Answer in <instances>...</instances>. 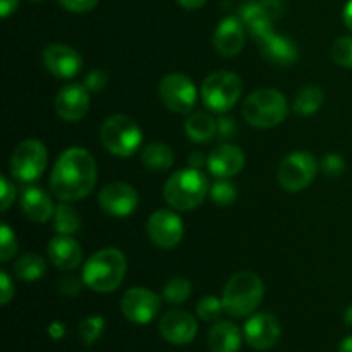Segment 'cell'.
<instances>
[{"label": "cell", "instance_id": "30", "mask_svg": "<svg viewBox=\"0 0 352 352\" xmlns=\"http://www.w3.org/2000/svg\"><path fill=\"white\" fill-rule=\"evenodd\" d=\"M191 284L189 280L182 277H175L172 280L167 282V285L164 287V298L167 299L172 305H181V302L188 301V298L191 296Z\"/></svg>", "mask_w": 352, "mask_h": 352}, {"label": "cell", "instance_id": "50", "mask_svg": "<svg viewBox=\"0 0 352 352\" xmlns=\"http://www.w3.org/2000/svg\"><path fill=\"white\" fill-rule=\"evenodd\" d=\"M31 2H43V0H31Z\"/></svg>", "mask_w": 352, "mask_h": 352}, {"label": "cell", "instance_id": "14", "mask_svg": "<svg viewBox=\"0 0 352 352\" xmlns=\"http://www.w3.org/2000/svg\"><path fill=\"white\" fill-rule=\"evenodd\" d=\"M98 201L103 212L117 219H124L138 208L140 196L133 186L126 182H112L100 191Z\"/></svg>", "mask_w": 352, "mask_h": 352}, {"label": "cell", "instance_id": "20", "mask_svg": "<svg viewBox=\"0 0 352 352\" xmlns=\"http://www.w3.org/2000/svg\"><path fill=\"white\" fill-rule=\"evenodd\" d=\"M244 153L241 148L234 146V144H222V146L215 148L212 153L208 155V170L213 175L220 179L232 177V175L239 174L244 167Z\"/></svg>", "mask_w": 352, "mask_h": 352}, {"label": "cell", "instance_id": "17", "mask_svg": "<svg viewBox=\"0 0 352 352\" xmlns=\"http://www.w3.org/2000/svg\"><path fill=\"white\" fill-rule=\"evenodd\" d=\"M160 333L167 342L175 344V346H186L195 340L196 333H198V323L188 311L172 309L162 316Z\"/></svg>", "mask_w": 352, "mask_h": 352}, {"label": "cell", "instance_id": "3", "mask_svg": "<svg viewBox=\"0 0 352 352\" xmlns=\"http://www.w3.org/2000/svg\"><path fill=\"white\" fill-rule=\"evenodd\" d=\"M263 280L256 274L239 272L227 282L226 289H223V309L227 315L243 318V316L256 311V308L263 301Z\"/></svg>", "mask_w": 352, "mask_h": 352}, {"label": "cell", "instance_id": "36", "mask_svg": "<svg viewBox=\"0 0 352 352\" xmlns=\"http://www.w3.org/2000/svg\"><path fill=\"white\" fill-rule=\"evenodd\" d=\"M344 170H346V164H344V160L339 155H327V157L323 158V172H325L327 175L339 177Z\"/></svg>", "mask_w": 352, "mask_h": 352}, {"label": "cell", "instance_id": "5", "mask_svg": "<svg viewBox=\"0 0 352 352\" xmlns=\"http://www.w3.org/2000/svg\"><path fill=\"white\" fill-rule=\"evenodd\" d=\"M289 112L287 100L277 89H256L246 98L243 105V117L248 124L260 129L278 126Z\"/></svg>", "mask_w": 352, "mask_h": 352}, {"label": "cell", "instance_id": "23", "mask_svg": "<svg viewBox=\"0 0 352 352\" xmlns=\"http://www.w3.org/2000/svg\"><path fill=\"white\" fill-rule=\"evenodd\" d=\"M21 208L33 222H47L54 217V203L40 188H26L21 192Z\"/></svg>", "mask_w": 352, "mask_h": 352}, {"label": "cell", "instance_id": "32", "mask_svg": "<svg viewBox=\"0 0 352 352\" xmlns=\"http://www.w3.org/2000/svg\"><path fill=\"white\" fill-rule=\"evenodd\" d=\"M222 311H226L222 299L215 298V296H205L199 299L198 306H196V313L203 322H215L220 318Z\"/></svg>", "mask_w": 352, "mask_h": 352}, {"label": "cell", "instance_id": "38", "mask_svg": "<svg viewBox=\"0 0 352 352\" xmlns=\"http://www.w3.org/2000/svg\"><path fill=\"white\" fill-rule=\"evenodd\" d=\"M58 3L71 12H89L95 9L98 0H58Z\"/></svg>", "mask_w": 352, "mask_h": 352}, {"label": "cell", "instance_id": "39", "mask_svg": "<svg viewBox=\"0 0 352 352\" xmlns=\"http://www.w3.org/2000/svg\"><path fill=\"white\" fill-rule=\"evenodd\" d=\"M82 284H85L82 278L79 280V278H76L74 275H67V277H64L60 282H58V291H60L64 296H76L79 291H81Z\"/></svg>", "mask_w": 352, "mask_h": 352}, {"label": "cell", "instance_id": "29", "mask_svg": "<svg viewBox=\"0 0 352 352\" xmlns=\"http://www.w3.org/2000/svg\"><path fill=\"white\" fill-rule=\"evenodd\" d=\"M45 268H47L45 261L34 253L23 254V256L14 261V274L21 280H36L45 274Z\"/></svg>", "mask_w": 352, "mask_h": 352}, {"label": "cell", "instance_id": "25", "mask_svg": "<svg viewBox=\"0 0 352 352\" xmlns=\"http://www.w3.org/2000/svg\"><path fill=\"white\" fill-rule=\"evenodd\" d=\"M184 127L189 140L196 141V143H205V141H210L217 136V122L208 113H191L186 120Z\"/></svg>", "mask_w": 352, "mask_h": 352}, {"label": "cell", "instance_id": "24", "mask_svg": "<svg viewBox=\"0 0 352 352\" xmlns=\"http://www.w3.org/2000/svg\"><path fill=\"white\" fill-rule=\"evenodd\" d=\"M243 333L232 322H217L208 333V347L212 352H239Z\"/></svg>", "mask_w": 352, "mask_h": 352}, {"label": "cell", "instance_id": "31", "mask_svg": "<svg viewBox=\"0 0 352 352\" xmlns=\"http://www.w3.org/2000/svg\"><path fill=\"white\" fill-rule=\"evenodd\" d=\"M330 57L340 67H352V36H340L330 47Z\"/></svg>", "mask_w": 352, "mask_h": 352}, {"label": "cell", "instance_id": "49", "mask_svg": "<svg viewBox=\"0 0 352 352\" xmlns=\"http://www.w3.org/2000/svg\"><path fill=\"white\" fill-rule=\"evenodd\" d=\"M344 322H346V325L349 327V329H352V305L346 309V313H344Z\"/></svg>", "mask_w": 352, "mask_h": 352}, {"label": "cell", "instance_id": "16", "mask_svg": "<svg viewBox=\"0 0 352 352\" xmlns=\"http://www.w3.org/2000/svg\"><path fill=\"white\" fill-rule=\"evenodd\" d=\"M55 112L67 122H78L88 113L89 93L82 85H67L55 96Z\"/></svg>", "mask_w": 352, "mask_h": 352}, {"label": "cell", "instance_id": "4", "mask_svg": "<svg viewBox=\"0 0 352 352\" xmlns=\"http://www.w3.org/2000/svg\"><path fill=\"white\" fill-rule=\"evenodd\" d=\"M208 181L198 168H182L167 179L164 186V198L179 212H189L205 199Z\"/></svg>", "mask_w": 352, "mask_h": 352}, {"label": "cell", "instance_id": "45", "mask_svg": "<svg viewBox=\"0 0 352 352\" xmlns=\"http://www.w3.org/2000/svg\"><path fill=\"white\" fill-rule=\"evenodd\" d=\"M205 162H208V158H205V155L199 153V151H195V153L189 155V164H191L192 168H199Z\"/></svg>", "mask_w": 352, "mask_h": 352}, {"label": "cell", "instance_id": "35", "mask_svg": "<svg viewBox=\"0 0 352 352\" xmlns=\"http://www.w3.org/2000/svg\"><path fill=\"white\" fill-rule=\"evenodd\" d=\"M0 243H2L0 244V251H2V258H0V260L6 263V261H9L17 251L16 236H14V232L9 229V226H6V223L2 226V239H0Z\"/></svg>", "mask_w": 352, "mask_h": 352}, {"label": "cell", "instance_id": "47", "mask_svg": "<svg viewBox=\"0 0 352 352\" xmlns=\"http://www.w3.org/2000/svg\"><path fill=\"white\" fill-rule=\"evenodd\" d=\"M342 17H344V23H346V26L352 31V0H349V2L346 3V7H344Z\"/></svg>", "mask_w": 352, "mask_h": 352}, {"label": "cell", "instance_id": "6", "mask_svg": "<svg viewBox=\"0 0 352 352\" xmlns=\"http://www.w3.org/2000/svg\"><path fill=\"white\" fill-rule=\"evenodd\" d=\"M100 140L110 153L117 157H131L143 141L140 126L131 117L117 113L109 117L100 129Z\"/></svg>", "mask_w": 352, "mask_h": 352}, {"label": "cell", "instance_id": "46", "mask_svg": "<svg viewBox=\"0 0 352 352\" xmlns=\"http://www.w3.org/2000/svg\"><path fill=\"white\" fill-rule=\"evenodd\" d=\"M179 3H181L184 9H189V10H195V9H199V7L205 6L208 0H177Z\"/></svg>", "mask_w": 352, "mask_h": 352}, {"label": "cell", "instance_id": "15", "mask_svg": "<svg viewBox=\"0 0 352 352\" xmlns=\"http://www.w3.org/2000/svg\"><path fill=\"white\" fill-rule=\"evenodd\" d=\"M280 337V323L270 313H256L244 325V339L256 351H268Z\"/></svg>", "mask_w": 352, "mask_h": 352}, {"label": "cell", "instance_id": "27", "mask_svg": "<svg viewBox=\"0 0 352 352\" xmlns=\"http://www.w3.org/2000/svg\"><path fill=\"white\" fill-rule=\"evenodd\" d=\"M141 160H143L144 167H148L150 170L162 172L172 167V164H174V153H172L170 146H167V144L153 143L144 148L143 155H141Z\"/></svg>", "mask_w": 352, "mask_h": 352}, {"label": "cell", "instance_id": "2", "mask_svg": "<svg viewBox=\"0 0 352 352\" xmlns=\"http://www.w3.org/2000/svg\"><path fill=\"white\" fill-rule=\"evenodd\" d=\"M126 256L119 250H102L93 254L85 265L82 280L95 292H112L126 277Z\"/></svg>", "mask_w": 352, "mask_h": 352}, {"label": "cell", "instance_id": "40", "mask_svg": "<svg viewBox=\"0 0 352 352\" xmlns=\"http://www.w3.org/2000/svg\"><path fill=\"white\" fill-rule=\"evenodd\" d=\"M0 192H2V205H0V208H2V212H6V210L12 205L14 196H16V188L10 184L9 179H7L6 175L0 177Z\"/></svg>", "mask_w": 352, "mask_h": 352}, {"label": "cell", "instance_id": "33", "mask_svg": "<svg viewBox=\"0 0 352 352\" xmlns=\"http://www.w3.org/2000/svg\"><path fill=\"white\" fill-rule=\"evenodd\" d=\"M105 330V320L102 316H89L79 325V337L86 346H91L102 337Z\"/></svg>", "mask_w": 352, "mask_h": 352}, {"label": "cell", "instance_id": "12", "mask_svg": "<svg viewBox=\"0 0 352 352\" xmlns=\"http://www.w3.org/2000/svg\"><path fill=\"white\" fill-rule=\"evenodd\" d=\"M282 14V6L278 0H261V2H250L241 10V19L244 26L250 28V33L260 43L265 38L275 33L272 21Z\"/></svg>", "mask_w": 352, "mask_h": 352}, {"label": "cell", "instance_id": "26", "mask_svg": "<svg viewBox=\"0 0 352 352\" xmlns=\"http://www.w3.org/2000/svg\"><path fill=\"white\" fill-rule=\"evenodd\" d=\"M323 100H325V95H323V89L320 86L308 85L305 88H301L296 95L294 100V112L298 116H313L315 112H318L323 105Z\"/></svg>", "mask_w": 352, "mask_h": 352}, {"label": "cell", "instance_id": "10", "mask_svg": "<svg viewBox=\"0 0 352 352\" xmlns=\"http://www.w3.org/2000/svg\"><path fill=\"white\" fill-rule=\"evenodd\" d=\"M158 93L168 110L175 113H189L196 103V86L191 79L181 72H172L162 79Z\"/></svg>", "mask_w": 352, "mask_h": 352}, {"label": "cell", "instance_id": "9", "mask_svg": "<svg viewBox=\"0 0 352 352\" xmlns=\"http://www.w3.org/2000/svg\"><path fill=\"white\" fill-rule=\"evenodd\" d=\"M48 153L43 143L26 140L14 150L10 157V174L21 182L36 181L47 167Z\"/></svg>", "mask_w": 352, "mask_h": 352}, {"label": "cell", "instance_id": "48", "mask_svg": "<svg viewBox=\"0 0 352 352\" xmlns=\"http://www.w3.org/2000/svg\"><path fill=\"white\" fill-rule=\"evenodd\" d=\"M339 352H352V336L344 339L339 346Z\"/></svg>", "mask_w": 352, "mask_h": 352}, {"label": "cell", "instance_id": "11", "mask_svg": "<svg viewBox=\"0 0 352 352\" xmlns=\"http://www.w3.org/2000/svg\"><path fill=\"white\" fill-rule=\"evenodd\" d=\"M120 311L131 323L146 325L160 311V298L150 289L133 287L122 296Z\"/></svg>", "mask_w": 352, "mask_h": 352}, {"label": "cell", "instance_id": "1", "mask_svg": "<svg viewBox=\"0 0 352 352\" xmlns=\"http://www.w3.org/2000/svg\"><path fill=\"white\" fill-rule=\"evenodd\" d=\"M96 164L82 148H69L60 155L50 177V189L60 201L86 198L96 184Z\"/></svg>", "mask_w": 352, "mask_h": 352}, {"label": "cell", "instance_id": "8", "mask_svg": "<svg viewBox=\"0 0 352 352\" xmlns=\"http://www.w3.org/2000/svg\"><path fill=\"white\" fill-rule=\"evenodd\" d=\"M318 164L313 155L306 151H294L280 162L277 170L278 182L289 192H299L308 188L316 177Z\"/></svg>", "mask_w": 352, "mask_h": 352}, {"label": "cell", "instance_id": "22", "mask_svg": "<svg viewBox=\"0 0 352 352\" xmlns=\"http://www.w3.org/2000/svg\"><path fill=\"white\" fill-rule=\"evenodd\" d=\"M260 47L263 57L272 64L280 65V67L292 65L298 60V47L294 45V41L289 40L287 36H282V34L272 33L270 36L260 41Z\"/></svg>", "mask_w": 352, "mask_h": 352}, {"label": "cell", "instance_id": "18", "mask_svg": "<svg viewBox=\"0 0 352 352\" xmlns=\"http://www.w3.org/2000/svg\"><path fill=\"white\" fill-rule=\"evenodd\" d=\"M43 64L57 78L71 79L81 71L82 58L74 48L67 47V45L54 43L45 48Z\"/></svg>", "mask_w": 352, "mask_h": 352}, {"label": "cell", "instance_id": "37", "mask_svg": "<svg viewBox=\"0 0 352 352\" xmlns=\"http://www.w3.org/2000/svg\"><path fill=\"white\" fill-rule=\"evenodd\" d=\"M85 86L88 88V91H95V93L102 91V89L107 86V74L103 71H100V69L91 71L88 76H86Z\"/></svg>", "mask_w": 352, "mask_h": 352}, {"label": "cell", "instance_id": "13", "mask_svg": "<svg viewBox=\"0 0 352 352\" xmlns=\"http://www.w3.org/2000/svg\"><path fill=\"white\" fill-rule=\"evenodd\" d=\"M146 232L155 246L162 250H170L181 243L184 223L181 217L175 215L170 210H158L148 219Z\"/></svg>", "mask_w": 352, "mask_h": 352}, {"label": "cell", "instance_id": "19", "mask_svg": "<svg viewBox=\"0 0 352 352\" xmlns=\"http://www.w3.org/2000/svg\"><path fill=\"white\" fill-rule=\"evenodd\" d=\"M244 41H246V30L243 19L239 17L229 16L217 26L213 45L223 57H236L243 50Z\"/></svg>", "mask_w": 352, "mask_h": 352}, {"label": "cell", "instance_id": "42", "mask_svg": "<svg viewBox=\"0 0 352 352\" xmlns=\"http://www.w3.org/2000/svg\"><path fill=\"white\" fill-rule=\"evenodd\" d=\"M12 298H14V285L12 282H10L9 275H7L6 272H2V274H0V302L6 306Z\"/></svg>", "mask_w": 352, "mask_h": 352}, {"label": "cell", "instance_id": "43", "mask_svg": "<svg viewBox=\"0 0 352 352\" xmlns=\"http://www.w3.org/2000/svg\"><path fill=\"white\" fill-rule=\"evenodd\" d=\"M48 336L54 340H60L65 336V327L60 322H54L48 327Z\"/></svg>", "mask_w": 352, "mask_h": 352}, {"label": "cell", "instance_id": "44", "mask_svg": "<svg viewBox=\"0 0 352 352\" xmlns=\"http://www.w3.org/2000/svg\"><path fill=\"white\" fill-rule=\"evenodd\" d=\"M19 0H0V14L2 17H9L17 9Z\"/></svg>", "mask_w": 352, "mask_h": 352}, {"label": "cell", "instance_id": "21", "mask_svg": "<svg viewBox=\"0 0 352 352\" xmlns=\"http://www.w3.org/2000/svg\"><path fill=\"white\" fill-rule=\"evenodd\" d=\"M48 256L57 268L72 272L81 265L82 250L71 236H57L48 244Z\"/></svg>", "mask_w": 352, "mask_h": 352}, {"label": "cell", "instance_id": "41", "mask_svg": "<svg viewBox=\"0 0 352 352\" xmlns=\"http://www.w3.org/2000/svg\"><path fill=\"white\" fill-rule=\"evenodd\" d=\"M237 133V124L234 122V119L230 117H222V119L217 122V134H219L220 140H229L234 134Z\"/></svg>", "mask_w": 352, "mask_h": 352}, {"label": "cell", "instance_id": "28", "mask_svg": "<svg viewBox=\"0 0 352 352\" xmlns=\"http://www.w3.org/2000/svg\"><path fill=\"white\" fill-rule=\"evenodd\" d=\"M79 227H81V220H79L78 212L71 205H67V201L60 203L54 213V229L62 236H72L78 232Z\"/></svg>", "mask_w": 352, "mask_h": 352}, {"label": "cell", "instance_id": "7", "mask_svg": "<svg viewBox=\"0 0 352 352\" xmlns=\"http://www.w3.org/2000/svg\"><path fill=\"white\" fill-rule=\"evenodd\" d=\"M243 91V81L237 74L229 71H219L210 74L201 86L203 103L213 112H229L239 100Z\"/></svg>", "mask_w": 352, "mask_h": 352}, {"label": "cell", "instance_id": "34", "mask_svg": "<svg viewBox=\"0 0 352 352\" xmlns=\"http://www.w3.org/2000/svg\"><path fill=\"white\" fill-rule=\"evenodd\" d=\"M210 195H212V199L217 203V205L227 206V205H230V203H234L237 192H236V188H234L230 182L219 181L213 184Z\"/></svg>", "mask_w": 352, "mask_h": 352}]
</instances>
